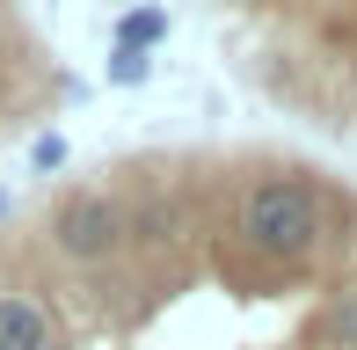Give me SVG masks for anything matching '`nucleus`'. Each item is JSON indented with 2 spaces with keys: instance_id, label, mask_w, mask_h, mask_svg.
<instances>
[{
  "instance_id": "obj_1",
  "label": "nucleus",
  "mask_w": 357,
  "mask_h": 350,
  "mask_svg": "<svg viewBox=\"0 0 357 350\" xmlns=\"http://www.w3.org/2000/svg\"><path fill=\"white\" fill-rule=\"evenodd\" d=\"M234 234H241V248H255L263 263L291 270V263H306L328 241V197H321L314 183H299V175H270V183H255L248 197H241Z\"/></svg>"
},
{
  "instance_id": "obj_2",
  "label": "nucleus",
  "mask_w": 357,
  "mask_h": 350,
  "mask_svg": "<svg viewBox=\"0 0 357 350\" xmlns=\"http://www.w3.org/2000/svg\"><path fill=\"white\" fill-rule=\"evenodd\" d=\"M44 241H52L59 263L95 270V263L124 256V241H132V212H124L109 190H66V197L52 204V219H44Z\"/></svg>"
},
{
  "instance_id": "obj_3",
  "label": "nucleus",
  "mask_w": 357,
  "mask_h": 350,
  "mask_svg": "<svg viewBox=\"0 0 357 350\" xmlns=\"http://www.w3.org/2000/svg\"><path fill=\"white\" fill-rule=\"evenodd\" d=\"M0 350H59V321L37 292H0Z\"/></svg>"
},
{
  "instance_id": "obj_4",
  "label": "nucleus",
  "mask_w": 357,
  "mask_h": 350,
  "mask_svg": "<svg viewBox=\"0 0 357 350\" xmlns=\"http://www.w3.org/2000/svg\"><path fill=\"white\" fill-rule=\"evenodd\" d=\"M160 37H168V8H124L117 15V44H132V52H153Z\"/></svg>"
},
{
  "instance_id": "obj_5",
  "label": "nucleus",
  "mask_w": 357,
  "mask_h": 350,
  "mask_svg": "<svg viewBox=\"0 0 357 350\" xmlns=\"http://www.w3.org/2000/svg\"><path fill=\"white\" fill-rule=\"evenodd\" d=\"M102 73H109V88H146V73H153V52H132V44H117Z\"/></svg>"
},
{
  "instance_id": "obj_6",
  "label": "nucleus",
  "mask_w": 357,
  "mask_h": 350,
  "mask_svg": "<svg viewBox=\"0 0 357 350\" xmlns=\"http://www.w3.org/2000/svg\"><path fill=\"white\" fill-rule=\"evenodd\" d=\"M321 336H328V350H357V292H343V299L328 307Z\"/></svg>"
},
{
  "instance_id": "obj_7",
  "label": "nucleus",
  "mask_w": 357,
  "mask_h": 350,
  "mask_svg": "<svg viewBox=\"0 0 357 350\" xmlns=\"http://www.w3.org/2000/svg\"><path fill=\"white\" fill-rule=\"evenodd\" d=\"M66 139H59V132H37V139H29V168H37V175H59V168H66Z\"/></svg>"
},
{
  "instance_id": "obj_8",
  "label": "nucleus",
  "mask_w": 357,
  "mask_h": 350,
  "mask_svg": "<svg viewBox=\"0 0 357 350\" xmlns=\"http://www.w3.org/2000/svg\"><path fill=\"white\" fill-rule=\"evenodd\" d=\"M0 219H8V190H0Z\"/></svg>"
}]
</instances>
